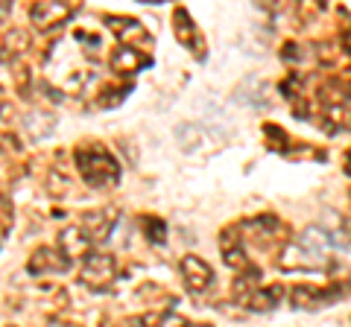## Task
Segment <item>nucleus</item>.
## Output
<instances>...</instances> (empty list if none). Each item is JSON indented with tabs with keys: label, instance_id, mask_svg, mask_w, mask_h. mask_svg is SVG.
Returning <instances> with one entry per match:
<instances>
[{
	"label": "nucleus",
	"instance_id": "39448f33",
	"mask_svg": "<svg viewBox=\"0 0 351 327\" xmlns=\"http://www.w3.org/2000/svg\"><path fill=\"white\" fill-rule=\"evenodd\" d=\"M179 272H182V278H184V283H188L191 292H205L214 280V269L196 254H184L182 263H179Z\"/></svg>",
	"mask_w": 351,
	"mask_h": 327
},
{
	"label": "nucleus",
	"instance_id": "1a4fd4ad",
	"mask_svg": "<svg viewBox=\"0 0 351 327\" xmlns=\"http://www.w3.org/2000/svg\"><path fill=\"white\" fill-rule=\"evenodd\" d=\"M334 298H339L337 289L325 292V289H313V287H295L290 292V301L295 304V307H302V310H316V307H322V304L334 301Z\"/></svg>",
	"mask_w": 351,
	"mask_h": 327
},
{
	"label": "nucleus",
	"instance_id": "0eeeda50",
	"mask_svg": "<svg viewBox=\"0 0 351 327\" xmlns=\"http://www.w3.org/2000/svg\"><path fill=\"white\" fill-rule=\"evenodd\" d=\"M68 269H71V260L62 254V248L44 246L29 257V272L32 275H56V272H68Z\"/></svg>",
	"mask_w": 351,
	"mask_h": 327
},
{
	"label": "nucleus",
	"instance_id": "7ed1b4c3",
	"mask_svg": "<svg viewBox=\"0 0 351 327\" xmlns=\"http://www.w3.org/2000/svg\"><path fill=\"white\" fill-rule=\"evenodd\" d=\"M117 278V260L112 254H103V252H91L82 260V269H80V280L85 283L88 289L100 292L108 289Z\"/></svg>",
	"mask_w": 351,
	"mask_h": 327
},
{
	"label": "nucleus",
	"instance_id": "2eb2a0df",
	"mask_svg": "<svg viewBox=\"0 0 351 327\" xmlns=\"http://www.w3.org/2000/svg\"><path fill=\"white\" fill-rule=\"evenodd\" d=\"M188 327H211V324H188Z\"/></svg>",
	"mask_w": 351,
	"mask_h": 327
},
{
	"label": "nucleus",
	"instance_id": "6e6552de",
	"mask_svg": "<svg viewBox=\"0 0 351 327\" xmlns=\"http://www.w3.org/2000/svg\"><path fill=\"white\" fill-rule=\"evenodd\" d=\"M237 298L252 310H272L278 304V298H281V287L269 289V287H258V283H252L249 289L237 287Z\"/></svg>",
	"mask_w": 351,
	"mask_h": 327
},
{
	"label": "nucleus",
	"instance_id": "9d476101",
	"mask_svg": "<svg viewBox=\"0 0 351 327\" xmlns=\"http://www.w3.org/2000/svg\"><path fill=\"white\" fill-rule=\"evenodd\" d=\"M108 64H112V70H117V73H135L138 68L149 64V56H144V53H138L132 47H120V50H114V56Z\"/></svg>",
	"mask_w": 351,
	"mask_h": 327
},
{
	"label": "nucleus",
	"instance_id": "ddd939ff",
	"mask_svg": "<svg viewBox=\"0 0 351 327\" xmlns=\"http://www.w3.org/2000/svg\"><path fill=\"white\" fill-rule=\"evenodd\" d=\"M173 24H176V38H179L184 47H196V41H193V21L188 15V9H176Z\"/></svg>",
	"mask_w": 351,
	"mask_h": 327
},
{
	"label": "nucleus",
	"instance_id": "f257e3e1",
	"mask_svg": "<svg viewBox=\"0 0 351 327\" xmlns=\"http://www.w3.org/2000/svg\"><path fill=\"white\" fill-rule=\"evenodd\" d=\"M76 167H80L82 181L91 184L97 190L112 187V184H117V179H120L117 161L108 155L103 146H94V144L76 149Z\"/></svg>",
	"mask_w": 351,
	"mask_h": 327
},
{
	"label": "nucleus",
	"instance_id": "9b49d317",
	"mask_svg": "<svg viewBox=\"0 0 351 327\" xmlns=\"http://www.w3.org/2000/svg\"><path fill=\"white\" fill-rule=\"evenodd\" d=\"M106 211H94V213H88L85 220L80 222L88 234H91V239L97 243V239H106L108 237V231H112V225H114V220H117V213L114 211H108V216H103Z\"/></svg>",
	"mask_w": 351,
	"mask_h": 327
},
{
	"label": "nucleus",
	"instance_id": "20e7f679",
	"mask_svg": "<svg viewBox=\"0 0 351 327\" xmlns=\"http://www.w3.org/2000/svg\"><path fill=\"white\" fill-rule=\"evenodd\" d=\"M76 3H56V0H44V3H36L29 9V21L32 27L41 29V32H50L56 29L59 24H64L71 15H76Z\"/></svg>",
	"mask_w": 351,
	"mask_h": 327
},
{
	"label": "nucleus",
	"instance_id": "423d86ee",
	"mask_svg": "<svg viewBox=\"0 0 351 327\" xmlns=\"http://www.w3.org/2000/svg\"><path fill=\"white\" fill-rule=\"evenodd\" d=\"M91 246H94V239L82 225H68L59 234V248H62V254L68 260H76V257L85 260L88 254H91Z\"/></svg>",
	"mask_w": 351,
	"mask_h": 327
},
{
	"label": "nucleus",
	"instance_id": "f8f14e48",
	"mask_svg": "<svg viewBox=\"0 0 351 327\" xmlns=\"http://www.w3.org/2000/svg\"><path fill=\"white\" fill-rule=\"evenodd\" d=\"M108 24H114L112 29H114L123 41H126V38H132V41H144V44L149 41V32H147L144 27H141L138 21H132V18H117V15H112V18H108Z\"/></svg>",
	"mask_w": 351,
	"mask_h": 327
},
{
	"label": "nucleus",
	"instance_id": "4468645a",
	"mask_svg": "<svg viewBox=\"0 0 351 327\" xmlns=\"http://www.w3.org/2000/svg\"><path fill=\"white\" fill-rule=\"evenodd\" d=\"M27 47H29V32H27V29H12V32H6V38H3V50H6V56L24 53Z\"/></svg>",
	"mask_w": 351,
	"mask_h": 327
},
{
	"label": "nucleus",
	"instance_id": "f03ea898",
	"mask_svg": "<svg viewBox=\"0 0 351 327\" xmlns=\"http://www.w3.org/2000/svg\"><path fill=\"white\" fill-rule=\"evenodd\" d=\"M328 239L322 231H313V228H307V231L295 239V243L287 246V252H284V266H293V269H322L325 260H328Z\"/></svg>",
	"mask_w": 351,
	"mask_h": 327
}]
</instances>
